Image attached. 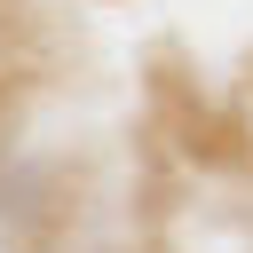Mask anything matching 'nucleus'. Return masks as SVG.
I'll use <instances>...</instances> for the list:
<instances>
[]
</instances>
